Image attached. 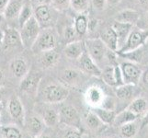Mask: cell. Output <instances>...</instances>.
Segmentation results:
<instances>
[{
  "mask_svg": "<svg viewBox=\"0 0 148 138\" xmlns=\"http://www.w3.org/2000/svg\"><path fill=\"white\" fill-rule=\"evenodd\" d=\"M35 138H50L48 135H43V134H42V135H38V136H36Z\"/></svg>",
  "mask_w": 148,
  "mask_h": 138,
  "instance_id": "obj_50",
  "label": "cell"
},
{
  "mask_svg": "<svg viewBox=\"0 0 148 138\" xmlns=\"http://www.w3.org/2000/svg\"><path fill=\"white\" fill-rule=\"evenodd\" d=\"M92 111L98 116V118L101 121L103 124H113L114 119L116 117V113L113 110H108L102 108V107H96Z\"/></svg>",
  "mask_w": 148,
  "mask_h": 138,
  "instance_id": "obj_22",
  "label": "cell"
},
{
  "mask_svg": "<svg viewBox=\"0 0 148 138\" xmlns=\"http://www.w3.org/2000/svg\"><path fill=\"white\" fill-rule=\"evenodd\" d=\"M55 11L56 10L50 4L40 5L34 7L33 17L39 22L40 28H49L52 27L53 23H54Z\"/></svg>",
  "mask_w": 148,
  "mask_h": 138,
  "instance_id": "obj_5",
  "label": "cell"
},
{
  "mask_svg": "<svg viewBox=\"0 0 148 138\" xmlns=\"http://www.w3.org/2000/svg\"><path fill=\"white\" fill-rule=\"evenodd\" d=\"M136 85L132 84H123L117 87L116 96L118 99L122 101H127L132 100V97L136 94Z\"/></svg>",
  "mask_w": 148,
  "mask_h": 138,
  "instance_id": "obj_21",
  "label": "cell"
},
{
  "mask_svg": "<svg viewBox=\"0 0 148 138\" xmlns=\"http://www.w3.org/2000/svg\"><path fill=\"white\" fill-rule=\"evenodd\" d=\"M81 72L77 70H74V69H65L63 71L62 76H61V78L68 85H75V83L78 82V80L80 78Z\"/></svg>",
  "mask_w": 148,
  "mask_h": 138,
  "instance_id": "obj_29",
  "label": "cell"
},
{
  "mask_svg": "<svg viewBox=\"0 0 148 138\" xmlns=\"http://www.w3.org/2000/svg\"><path fill=\"white\" fill-rule=\"evenodd\" d=\"M3 38H4V30L0 29V47H1L3 43Z\"/></svg>",
  "mask_w": 148,
  "mask_h": 138,
  "instance_id": "obj_48",
  "label": "cell"
},
{
  "mask_svg": "<svg viewBox=\"0 0 148 138\" xmlns=\"http://www.w3.org/2000/svg\"><path fill=\"white\" fill-rule=\"evenodd\" d=\"M114 75H115V81H116V87H119L123 85V78H122L121 70L119 65H114Z\"/></svg>",
  "mask_w": 148,
  "mask_h": 138,
  "instance_id": "obj_39",
  "label": "cell"
},
{
  "mask_svg": "<svg viewBox=\"0 0 148 138\" xmlns=\"http://www.w3.org/2000/svg\"><path fill=\"white\" fill-rule=\"evenodd\" d=\"M148 125V111H146V113L145 114L144 118L142 120V127H145Z\"/></svg>",
  "mask_w": 148,
  "mask_h": 138,
  "instance_id": "obj_46",
  "label": "cell"
},
{
  "mask_svg": "<svg viewBox=\"0 0 148 138\" xmlns=\"http://www.w3.org/2000/svg\"><path fill=\"white\" fill-rule=\"evenodd\" d=\"M86 51L85 42L83 41H74L66 44L64 52L69 59H76Z\"/></svg>",
  "mask_w": 148,
  "mask_h": 138,
  "instance_id": "obj_15",
  "label": "cell"
},
{
  "mask_svg": "<svg viewBox=\"0 0 148 138\" xmlns=\"http://www.w3.org/2000/svg\"><path fill=\"white\" fill-rule=\"evenodd\" d=\"M3 78H4V74H3V71H2V69L0 68V82L3 80Z\"/></svg>",
  "mask_w": 148,
  "mask_h": 138,
  "instance_id": "obj_51",
  "label": "cell"
},
{
  "mask_svg": "<svg viewBox=\"0 0 148 138\" xmlns=\"http://www.w3.org/2000/svg\"><path fill=\"white\" fill-rule=\"evenodd\" d=\"M21 79L22 80L19 84V89L23 92L32 91L35 88H36V86L38 85V82L40 80V78H37L36 76L29 75V74H27Z\"/></svg>",
  "mask_w": 148,
  "mask_h": 138,
  "instance_id": "obj_26",
  "label": "cell"
},
{
  "mask_svg": "<svg viewBox=\"0 0 148 138\" xmlns=\"http://www.w3.org/2000/svg\"><path fill=\"white\" fill-rule=\"evenodd\" d=\"M140 14L134 9H130L126 8L120 11L115 17V21L121 22V23H126V24H131L132 26L137 25V23L140 20Z\"/></svg>",
  "mask_w": 148,
  "mask_h": 138,
  "instance_id": "obj_14",
  "label": "cell"
},
{
  "mask_svg": "<svg viewBox=\"0 0 148 138\" xmlns=\"http://www.w3.org/2000/svg\"><path fill=\"white\" fill-rule=\"evenodd\" d=\"M117 54H118V56H121V57L126 58L130 62H134V63L140 62L142 58V51H140V48L128 53H122V54L117 53Z\"/></svg>",
  "mask_w": 148,
  "mask_h": 138,
  "instance_id": "obj_36",
  "label": "cell"
},
{
  "mask_svg": "<svg viewBox=\"0 0 148 138\" xmlns=\"http://www.w3.org/2000/svg\"><path fill=\"white\" fill-rule=\"evenodd\" d=\"M78 65L80 66V69L83 73L95 76H101V69L99 67L98 64L90 57L86 51L79 56L77 59Z\"/></svg>",
  "mask_w": 148,
  "mask_h": 138,
  "instance_id": "obj_9",
  "label": "cell"
},
{
  "mask_svg": "<svg viewBox=\"0 0 148 138\" xmlns=\"http://www.w3.org/2000/svg\"><path fill=\"white\" fill-rule=\"evenodd\" d=\"M59 113V124H63L64 126L77 127L80 122V117L78 111L73 106H64L60 110Z\"/></svg>",
  "mask_w": 148,
  "mask_h": 138,
  "instance_id": "obj_8",
  "label": "cell"
},
{
  "mask_svg": "<svg viewBox=\"0 0 148 138\" xmlns=\"http://www.w3.org/2000/svg\"><path fill=\"white\" fill-rule=\"evenodd\" d=\"M59 138H82V133L77 127L65 126V128L61 132Z\"/></svg>",
  "mask_w": 148,
  "mask_h": 138,
  "instance_id": "obj_35",
  "label": "cell"
},
{
  "mask_svg": "<svg viewBox=\"0 0 148 138\" xmlns=\"http://www.w3.org/2000/svg\"><path fill=\"white\" fill-rule=\"evenodd\" d=\"M124 84L137 85L140 81L143 71L136 63L126 61L120 65Z\"/></svg>",
  "mask_w": 148,
  "mask_h": 138,
  "instance_id": "obj_7",
  "label": "cell"
},
{
  "mask_svg": "<svg viewBox=\"0 0 148 138\" xmlns=\"http://www.w3.org/2000/svg\"><path fill=\"white\" fill-rule=\"evenodd\" d=\"M148 39V30H132L130 35L127 38L125 44L122 46V48L116 53L122 54V53H128L132 52L141 48L143 45L145 43Z\"/></svg>",
  "mask_w": 148,
  "mask_h": 138,
  "instance_id": "obj_4",
  "label": "cell"
},
{
  "mask_svg": "<svg viewBox=\"0 0 148 138\" xmlns=\"http://www.w3.org/2000/svg\"><path fill=\"white\" fill-rule=\"evenodd\" d=\"M101 76L103 81L110 87H116V81H115V75H114V65L107 66L101 70Z\"/></svg>",
  "mask_w": 148,
  "mask_h": 138,
  "instance_id": "obj_32",
  "label": "cell"
},
{
  "mask_svg": "<svg viewBox=\"0 0 148 138\" xmlns=\"http://www.w3.org/2000/svg\"><path fill=\"white\" fill-rule=\"evenodd\" d=\"M85 47L86 53L97 64L104 59L108 50L100 38H90L86 40Z\"/></svg>",
  "mask_w": 148,
  "mask_h": 138,
  "instance_id": "obj_6",
  "label": "cell"
},
{
  "mask_svg": "<svg viewBox=\"0 0 148 138\" xmlns=\"http://www.w3.org/2000/svg\"><path fill=\"white\" fill-rule=\"evenodd\" d=\"M69 93L67 87L60 84H51L45 87L42 93V99L46 103H60L68 98Z\"/></svg>",
  "mask_w": 148,
  "mask_h": 138,
  "instance_id": "obj_3",
  "label": "cell"
},
{
  "mask_svg": "<svg viewBox=\"0 0 148 138\" xmlns=\"http://www.w3.org/2000/svg\"><path fill=\"white\" fill-rule=\"evenodd\" d=\"M10 70L17 78H23L29 72V66L24 58L17 57L10 62Z\"/></svg>",
  "mask_w": 148,
  "mask_h": 138,
  "instance_id": "obj_17",
  "label": "cell"
},
{
  "mask_svg": "<svg viewBox=\"0 0 148 138\" xmlns=\"http://www.w3.org/2000/svg\"><path fill=\"white\" fill-rule=\"evenodd\" d=\"M29 3L32 7H37L40 5H47L50 4V0H29Z\"/></svg>",
  "mask_w": 148,
  "mask_h": 138,
  "instance_id": "obj_41",
  "label": "cell"
},
{
  "mask_svg": "<svg viewBox=\"0 0 148 138\" xmlns=\"http://www.w3.org/2000/svg\"><path fill=\"white\" fill-rule=\"evenodd\" d=\"M2 46L5 49H14L23 46L18 30L15 28H7L5 30Z\"/></svg>",
  "mask_w": 148,
  "mask_h": 138,
  "instance_id": "obj_10",
  "label": "cell"
},
{
  "mask_svg": "<svg viewBox=\"0 0 148 138\" xmlns=\"http://www.w3.org/2000/svg\"><path fill=\"white\" fill-rule=\"evenodd\" d=\"M50 5L56 11H64L70 7V0H50Z\"/></svg>",
  "mask_w": 148,
  "mask_h": 138,
  "instance_id": "obj_37",
  "label": "cell"
},
{
  "mask_svg": "<svg viewBox=\"0 0 148 138\" xmlns=\"http://www.w3.org/2000/svg\"><path fill=\"white\" fill-rule=\"evenodd\" d=\"M0 136L2 138H22V133L14 125L0 127Z\"/></svg>",
  "mask_w": 148,
  "mask_h": 138,
  "instance_id": "obj_28",
  "label": "cell"
},
{
  "mask_svg": "<svg viewBox=\"0 0 148 138\" xmlns=\"http://www.w3.org/2000/svg\"><path fill=\"white\" fill-rule=\"evenodd\" d=\"M70 7L78 14H83L89 8V0H70Z\"/></svg>",
  "mask_w": 148,
  "mask_h": 138,
  "instance_id": "obj_34",
  "label": "cell"
},
{
  "mask_svg": "<svg viewBox=\"0 0 148 138\" xmlns=\"http://www.w3.org/2000/svg\"><path fill=\"white\" fill-rule=\"evenodd\" d=\"M140 20H143V22H138V23H137V25H138V24H141V23L144 24V26H142L140 29L148 30V11L145 13V17L143 18V19H141V18H140Z\"/></svg>",
  "mask_w": 148,
  "mask_h": 138,
  "instance_id": "obj_42",
  "label": "cell"
},
{
  "mask_svg": "<svg viewBox=\"0 0 148 138\" xmlns=\"http://www.w3.org/2000/svg\"><path fill=\"white\" fill-rule=\"evenodd\" d=\"M45 126L46 125H45L43 120L38 116L30 117L27 122V130L29 134L33 137L42 135L45 129Z\"/></svg>",
  "mask_w": 148,
  "mask_h": 138,
  "instance_id": "obj_18",
  "label": "cell"
},
{
  "mask_svg": "<svg viewBox=\"0 0 148 138\" xmlns=\"http://www.w3.org/2000/svg\"><path fill=\"white\" fill-rule=\"evenodd\" d=\"M42 120L48 127H53L59 124V113L53 109H47L44 111Z\"/></svg>",
  "mask_w": 148,
  "mask_h": 138,
  "instance_id": "obj_30",
  "label": "cell"
},
{
  "mask_svg": "<svg viewBox=\"0 0 148 138\" xmlns=\"http://www.w3.org/2000/svg\"><path fill=\"white\" fill-rule=\"evenodd\" d=\"M1 102H2V93L0 91V107H1Z\"/></svg>",
  "mask_w": 148,
  "mask_h": 138,
  "instance_id": "obj_52",
  "label": "cell"
},
{
  "mask_svg": "<svg viewBox=\"0 0 148 138\" xmlns=\"http://www.w3.org/2000/svg\"><path fill=\"white\" fill-rule=\"evenodd\" d=\"M129 111H131L132 113L139 116L143 113H145L147 109V101L145 99L139 97V98H135L134 100H132L130 105L128 106Z\"/></svg>",
  "mask_w": 148,
  "mask_h": 138,
  "instance_id": "obj_24",
  "label": "cell"
},
{
  "mask_svg": "<svg viewBox=\"0 0 148 138\" xmlns=\"http://www.w3.org/2000/svg\"><path fill=\"white\" fill-rule=\"evenodd\" d=\"M9 0H0V12H4L5 8H6L7 5Z\"/></svg>",
  "mask_w": 148,
  "mask_h": 138,
  "instance_id": "obj_44",
  "label": "cell"
},
{
  "mask_svg": "<svg viewBox=\"0 0 148 138\" xmlns=\"http://www.w3.org/2000/svg\"><path fill=\"white\" fill-rule=\"evenodd\" d=\"M140 5L145 8H148V0H139Z\"/></svg>",
  "mask_w": 148,
  "mask_h": 138,
  "instance_id": "obj_47",
  "label": "cell"
},
{
  "mask_svg": "<svg viewBox=\"0 0 148 138\" xmlns=\"http://www.w3.org/2000/svg\"><path fill=\"white\" fill-rule=\"evenodd\" d=\"M141 78L143 80V82H144V84L146 85V86H148V68L145 69L144 72H143Z\"/></svg>",
  "mask_w": 148,
  "mask_h": 138,
  "instance_id": "obj_43",
  "label": "cell"
},
{
  "mask_svg": "<svg viewBox=\"0 0 148 138\" xmlns=\"http://www.w3.org/2000/svg\"><path fill=\"white\" fill-rule=\"evenodd\" d=\"M120 131L121 136L123 138H132L137 134L138 126H137L135 121H134L120 126Z\"/></svg>",
  "mask_w": 148,
  "mask_h": 138,
  "instance_id": "obj_31",
  "label": "cell"
},
{
  "mask_svg": "<svg viewBox=\"0 0 148 138\" xmlns=\"http://www.w3.org/2000/svg\"><path fill=\"white\" fill-rule=\"evenodd\" d=\"M91 2L97 10H103L107 4L106 0H91Z\"/></svg>",
  "mask_w": 148,
  "mask_h": 138,
  "instance_id": "obj_40",
  "label": "cell"
},
{
  "mask_svg": "<svg viewBox=\"0 0 148 138\" xmlns=\"http://www.w3.org/2000/svg\"><path fill=\"white\" fill-rule=\"evenodd\" d=\"M0 115H1V109H0Z\"/></svg>",
  "mask_w": 148,
  "mask_h": 138,
  "instance_id": "obj_53",
  "label": "cell"
},
{
  "mask_svg": "<svg viewBox=\"0 0 148 138\" xmlns=\"http://www.w3.org/2000/svg\"><path fill=\"white\" fill-rule=\"evenodd\" d=\"M23 4L21 0H9L6 8L4 10V17L7 19H18V14L22 8Z\"/></svg>",
  "mask_w": 148,
  "mask_h": 138,
  "instance_id": "obj_20",
  "label": "cell"
},
{
  "mask_svg": "<svg viewBox=\"0 0 148 138\" xmlns=\"http://www.w3.org/2000/svg\"><path fill=\"white\" fill-rule=\"evenodd\" d=\"M99 38L108 50L113 51V52L118 51V39H117V35L111 26L106 28Z\"/></svg>",
  "mask_w": 148,
  "mask_h": 138,
  "instance_id": "obj_16",
  "label": "cell"
},
{
  "mask_svg": "<svg viewBox=\"0 0 148 138\" xmlns=\"http://www.w3.org/2000/svg\"><path fill=\"white\" fill-rule=\"evenodd\" d=\"M137 118H138V116L135 115L134 113H132V112L131 111H129L128 109H126L124 111H122L121 112H120L118 115H116L114 122H113V124L120 127L125 124H128V122L136 121Z\"/></svg>",
  "mask_w": 148,
  "mask_h": 138,
  "instance_id": "obj_25",
  "label": "cell"
},
{
  "mask_svg": "<svg viewBox=\"0 0 148 138\" xmlns=\"http://www.w3.org/2000/svg\"><path fill=\"white\" fill-rule=\"evenodd\" d=\"M56 43H57V37L52 27L42 28L30 50L33 53H42L44 51L54 49Z\"/></svg>",
  "mask_w": 148,
  "mask_h": 138,
  "instance_id": "obj_1",
  "label": "cell"
},
{
  "mask_svg": "<svg viewBox=\"0 0 148 138\" xmlns=\"http://www.w3.org/2000/svg\"><path fill=\"white\" fill-rule=\"evenodd\" d=\"M74 28L75 30L76 34L80 35V36H83L86 33L88 29V19L84 13L78 14L75 17L74 21Z\"/></svg>",
  "mask_w": 148,
  "mask_h": 138,
  "instance_id": "obj_23",
  "label": "cell"
},
{
  "mask_svg": "<svg viewBox=\"0 0 148 138\" xmlns=\"http://www.w3.org/2000/svg\"><path fill=\"white\" fill-rule=\"evenodd\" d=\"M8 112L11 118L21 122L24 119V107L18 97L13 96L8 101Z\"/></svg>",
  "mask_w": 148,
  "mask_h": 138,
  "instance_id": "obj_12",
  "label": "cell"
},
{
  "mask_svg": "<svg viewBox=\"0 0 148 138\" xmlns=\"http://www.w3.org/2000/svg\"><path fill=\"white\" fill-rule=\"evenodd\" d=\"M0 138H2V137H1V136H0Z\"/></svg>",
  "mask_w": 148,
  "mask_h": 138,
  "instance_id": "obj_54",
  "label": "cell"
},
{
  "mask_svg": "<svg viewBox=\"0 0 148 138\" xmlns=\"http://www.w3.org/2000/svg\"><path fill=\"white\" fill-rule=\"evenodd\" d=\"M59 59H60L59 53L56 52L54 49H52V50L44 51V52L42 53L40 62L43 68L48 69L53 67V66H54L57 64L59 62Z\"/></svg>",
  "mask_w": 148,
  "mask_h": 138,
  "instance_id": "obj_19",
  "label": "cell"
},
{
  "mask_svg": "<svg viewBox=\"0 0 148 138\" xmlns=\"http://www.w3.org/2000/svg\"><path fill=\"white\" fill-rule=\"evenodd\" d=\"M4 19H5V17H4V14L2 12H0V25H1L4 21Z\"/></svg>",
  "mask_w": 148,
  "mask_h": 138,
  "instance_id": "obj_49",
  "label": "cell"
},
{
  "mask_svg": "<svg viewBox=\"0 0 148 138\" xmlns=\"http://www.w3.org/2000/svg\"><path fill=\"white\" fill-rule=\"evenodd\" d=\"M111 27L114 30V32L117 35V39H118V51H119L125 44L127 38H128L131 32L134 29V26L131 24L115 21L111 25Z\"/></svg>",
  "mask_w": 148,
  "mask_h": 138,
  "instance_id": "obj_11",
  "label": "cell"
},
{
  "mask_svg": "<svg viewBox=\"0 0 148 138\" xmlns=\"http://www.w3.org/2000/svg\"><path fill=\"white\" fill-rule=\"evenodd\" d=\"M85 99L86 103L92 106L93 108L100 107V105H102L105 100L103 92L98 87H90V88H88L85 94Z\"/></svg>",
  "mask_w": 148,
  "mask_h": 138,
  "instance_id": "obj_13",
  "label": "cell"
},
{
  "mask_svg": "<svg viewBox=\"0 0 148 138\" xmlns=\"http://www.w3.org/2000/svg\"><path fill=\"white\" fill-rule=\"evenodd\" d=\"M76 35L77 34H76V32H75V30L74 26H68V27H66L64 30V38L67 43L75 41V39Z\"/></svg>",
  "mask_w": 148,
  "mask_h": 138,
  "instance_id": "obj_38",
  "label": "cell"
},
{
  "mask_svg": "<svg viewBox=\"0 0 148 138\" xmlns=\"http://www.w3.org/2000/svg\"><path fill=\"white\" fill-rule=\"evenodd\" d=\"M84 118H85L86 124L92 130H98L103 125L101 121L98 118V116H97L92 111H88V113L85 115Z\"/></svg>",
  "mask_w": 148,
  "mask_h": 138,
  "instance_id": "obj_33",
  "label": "cell"
},
{
  "mask_svg": "<svg viewBox=\"0 0 148 138\" xmlns=\"http://www.w3.org/2000/svg\"><path fill=\"white\" fill-rule=\"evenodd\" d=\"M40 30H42V28H40L39 22L32 16L20 28L19 30L23 47L29 48V49L32 48V46L33 45L34 42L36 41L38 37Z\"/></svg>",
  "mask_w": 148,
  "mask_h": 138,
  "instance_id": "obj_2",
  "label": "cell"
},
{
  "mask_svg": "<svg viewBox=\"0 0 148 138\" xmlns=\"http://www.w3.org/2000/svg\"><path fill=\"white\" fill-rule=\"evenodd\" d=\"M32 16H33V7L32 6V4L29 2L23 4L22 8L20 10L18 17L17 19L19 28H21Z\"/></svg>",
  "mask_w": 148,
  "mask_h": 138,
  "instance_id": "obj_27",
  "label": "cell"
},
{
  "mask_svg": "<svg viewBox=\"0 0 148 138\" xmlns=\"http://www.w3.org/2000/svg\"><path fill=\"white\" fill-rule=\"evenodd\" d=\"M121 1V0H106L107 4H108L109 6H110V7L117 6V5H118Z\"/></svg>",
  "mask_w": 148,
  "mask_h": 138,
  "instance_id": "obj_45",
  "label": "cell"
}]
</instances>
